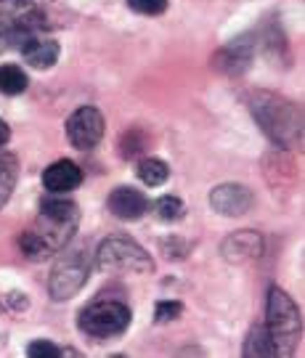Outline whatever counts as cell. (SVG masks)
I'll list each match as a JSON object with an SVG mask.
<instances>
[{
	"instance_id": "obj_1",
	"label": "cell",
	"mask_w": 305,
	"mask_h": 358,
	"mask_svg": "<svg viewBox=\"0 0 305 358\" xmlns=\"http://www.w3.org/2000/svg\"><path fill=\"white\" fill-rule=\"evenodd\" d=\"M80 226V207L62 194H51L40 202L35 223L19 236V250L29 260H45L59 255Z\"/></svg>"
},
{
	"instance_id": "obj_2",
	"label": "cell",
	"mask_w": 305,
	"mask_h": 358,
	"mask_svg": "<svg viewBox=\"0 0 305 358\" xmlns=\"http://www.w3.org/2000/svg\"><path fill=\"white\" fill-rule=\"evenodd\" d=\"M247 106L255 122L279 149L290 152L303 146V109L295 101L274 90H253L247 96Z\"/></svg>"
},
{
	"instance_id": "obj_3",
	"label": "cell",
	"mask_w": 305,
	"mask_h": 358,
	"mask_svg": "<svg viewBox=\"0 0 305 358\" xmlns=\"http://www.w3.org/2000/svg\"><path fill=\"white\" fill-rule=\"evenodd\" d=\"M266 332L276 348V356H292L303 337V316L295 300L281 287L268 289L266 303Z\"/></svg>"
},
{
	"instance_id": "obj_4",
	"label": "cell",
	"mask_w": 305,
	"mask_h": 358,
	"mask_svg": "<svg viewBox=\"0 0 305 358\" xmlns=\"http://www.w3.org/2000/svg\"><path fill=\"white\" fill-rule=\"evenodd\" d=\"M130 319H133V313L122 300H112V297L101 294L80 310L77 327H80V332L93 340H112V337L127 332Z\"/></svg>"
},
{
	"instance_id": "obj_5",
	"label": "cell",
	"mask_w": 305,
	"mask_h": 358,
	"mask_svg": "<svg viewBox=\"0 0 305 358\" xmlns=\"http://www.w3.org/2000/svg\"><path fill=\"white\" fill-rule=\"evenodd\" d=\"M96 268L101 273H152V255L130 236H109L96 250Z\"/></svg>"
},
{
	"instance_id": "obj_6",
	"label": "cell",
	"mask_w": 305,
	"mask_h": 358,
	"mask_svg": "<svg viewBox=\"0 0 305 358\" xmlns=\"http://www.w3.org/2000/svg\"><path fill=\"white\" fill-rule=\"evenodd\" d=\"M48 29L45 13L35 0H0V40L6 45H19L22 40Z\"/></svg>"
},
{
	"instance_id": "obj_7",
	"label": "cell",
	"mask_w": 305,
	"mask_h": 358,
	"mask_svg": "<svg viewBox=\"0 0 305 358\" xmlns=\"http://www.w3.org/2000/svg\"><path fill=\"white\" fill-rule=\"evenodd\" d=\"M90 276V257L85 252V247H72L66 250L64 247L59 252V260L53 263L51 279H48V292L51 300L64 303L69 297H75Z\"/></svg>"
},
{
	"instance_id": "obj_8",
	"label": "cell",
	"mask_w": 305,
	"mask_h": 358,
	"mask_svg": "<svg viewBox=\"0 0 305 358\" xmlns=\"http://www.w3.org/2000/svg\"><path fill=\"white\" fill-rule=\"evenodd\" d=\"M104 128H106L104 115L96 106H80L66 120V138L75 149L88 152L99 146V141L104 138Z\"/></svg>"
},
{
	"instance_id": "obj_9",
	"label": "cell",
	"mask_w": 305,
	"mask_h": 358,
	"mask_svg": "<svg viewBox=\"0 0 305 358\" xmlns=\"http://www.w3.org/2000/svg\"><path fill=\"white\" fill-rule=\"evenodd\" d=\"M210 205L220 215L239 217V215H247L253 210L255 194L247 186H242V183H220L210 194Z\"/></svg>"
},
{
	"instance_id": "obj_10",
	"label": "cell",
	"mask_w": 305,
	"mask_h": 358,
	"mask_svg": "<svg viewBox=\"0 0 305 358\" xmlns=\"http://www.w3.org/2000/svg\"><path fill=\"white\" fill-rule=\"evenodd\" d=\"M220 252L229 263H250L263 252V236L257 231H234L223 239Z\"/></svg>"
},
{
	"instance_id": "obj_11",
	"label": "cell",
	"mask_w": 305,
	"mask_h": 358,
	"mask_svg": "<svg viewBox=\"0 0 305 358\" xmlns=\"http://www.w3.org/2000/svg\"><path fill=\"white\" fill-rule=\"evenodd\" d=\"M106 207L120 220H139L149 210V199H146V194L133 186H117L115 192L109 194Z\"/></svg>"
},
{
	"instance_id": "obj_12",
	"label": "cell",
	"mask_w": 305,
	"mask_h": 358,
	"mask_svg": "<svg viewBox=\"0 0 305 358\" xmlns=\"http://www.w3.org/2000/svg\"><path fill=\"white\" fill-rule=\"evenodd\" d=\"M19 51H22L27 64L35 66V69H51L59 62V43L53 38H45V32L22 40Z\"/></svg>"
},
{
	"instance_id": "obj_13",
	"label": "cell",
	"mask_w": 305,
	"mask_h": 358,
	"mask_svg": "<svg viewBox=\"0 0 305 358\" xmlns=\"http://www.w3.org/2000/svg\"><path fill=\"white\" fill-rule=\"evenodd\" d=\"M80 183H83V170L69 159H59L45 167V173H43V186L51 194L75 192Z\"/></svg>"
},
{
	"instance_id": "obj_14",
	"label": "cell",
	"mask_w": 305,
	"mask_h": 358,
	"mask_svg": "<svg viewBox=\"0 0 305 358\" xmlns=\"http://www.w3.org/2000/svg\"><path fill=\"white\" fill-rule=\"evenodd\" d=\"M253 62V45L244 43V40H234L231 45H226L223 51L215 56V66L223 69V72H231V75H239L244 72Z\"/></svg>"
},
{
	"instance_id": "obj_15",
	"label": "cell",
	"mask_w": 305,
	"mask_h": 358,
	"mask_svg": "<svg viewBox=\"0 0 305 358\" xmlns=\"http://www.w3.org/2000/svg\"><path fill=\"white\" fill-rule=\"evenodd\" d=\"M16 178H19V159L11 152L0 149V210L11 199Z\"/></svg>"
},
{
	"instance_id": "obj_16",
	"label": "cell",
	"mask_w": 305,
	"mask_h": 358,
	"mask_svg": "<svg viewBox=\"0 0 305 358\" xmlns=\"http://www.w3.org/2000/svg\"><path fill=\"white\" fill-rule=\"evenodd\" d=\"M139 178L146 183V186H152V189H157V186H162L167 178H170V167H167V162H162V159H157V157H143L139 162Z\"/></svg>"
},
{
	"instance_id": "obj_17",
	"label": "cell",
	"mask_w": 305,
	"mask_h": 358,
	"mask_svg": "<svg viewBox=\"0 0 305 358\" xmlns=\"http://www.w3.org/2000/svg\"><path fill=\"white\" fill-rule=\"evenodd\" d=\"M29 88V77L24 75V69L16 64H3L0 66V93L6 96H19Z\"/></svg>"
},
{
	"instance_id": "obj_18",
	"label": "cell",
	"mask_w": 305,
	"mask_h": 358,
	"mask_svg": "<svg viewBox=\"0 0 305 358\" xmlns=\"http://www.w3.org/2000/svg\"><path fill=\"white\" fill-rule=\"evenodd\" d=\"M242 353L244 356H276V348H274V343H271V337L266 332V324L250 329Z\"/></svg>"
},
{
	"instance_id": "obj_19",
	"label": "cell",
	"mask_w": 305,
	"mask_h": 358,
	"mask_svg": "<svg viewBox=\"0 0 305 358\" xmlns=\"http://www.w3.org/2000/svg\"><path fill=\"white\" fill-rule=\"evenodd\" d=\"M152 210L154 215L159 217V220H165V223H176V220L186 215V205L180 202L178 196H159L152 205Z\"/></svg>"
},
{
	"instance_id": "obj_20",
	"label": "cell",
	"mask_w": 305,
	"mask_h": 358,
	"mask_svg": "<svg viewBox=\"0 0 305 358\" xmlns=\"http://www.w3.org/2000/svg\"><path fill=\"white\" fill-rule=\"evenodd\" d=\"M180 313H183V306L178 300H159L154 308V321L157 324H170V321L178 319Z\"/></svg>"
},
{
	"instance_id": "obj_21",
	"label": "cell",
	"mask_w": 305,
	"mask_h": 358,
	"mask_svg": "<svg viewBox=\"0 0 305 358\" xmlns=\"http://www.w3.org/2000/svg\"><path fill=\"white\" fill-rule=\"evenodd\" d=\"M127 8L141 16H159L167 11V0H127Z\"/></svg>"
},
{
	"instance_id": "obj_22",
	"label": "cell",
	"mask_w": 305,
	"mask_h": 358,
	"mask_svg": "<svg viewBox=\"0 0 305 358\" xmlns=\"http://www.w3.org/2000/svg\"><path fill=\"white\" fill-rule=\"evenodd\" d=\"M27 356L29 358H59L64 356V348L53 345L51 340H35L27 348Z\"/></svg>"
},
{
	"instance_id": "obj_23",
	"label": "cell",
	"mask_w": 305,
	"mask_h": 358,
	"mask_svg": "<svg viewBox=\"0 0 305 358\" xmlns=\"http://www.w3.org/2000/svg\"><path fill=\"white\" fill-rule=\"evenodd\" d=\"M8 138H11V130H8V125H6L3 120H0V149H3L6 143H8Z\"/></svg>"
}]
</instances>
